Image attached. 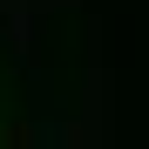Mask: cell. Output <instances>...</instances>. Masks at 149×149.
I'll return each instance as SVG.
<instances>
[{
	"mask_svg": "<svg viewBox=\"0 0 149 149\" xmlns=\"http://www.w3.org/2000/svg\"><path fill=\"white\" fill-rule=\"evenodd\" d=\"M95 109H102V102H88V115H81V122L47 129V142H54V149H95V142H102V122H95Z\"/></svg>",
	"mask_w": 149,
	"mask_h": 149,
	"instance_id": "obj_1",
	"label": "cell"
},
{
	"mask_svg": "<svg viewBox=\"0 0 149 149\" xmlns=\"http://www.w3.org/2000/svg\"><path fill=\"white\" fill-rule=\"evenodd\" d=\"M34 142H41V136L27 129V122H7V129H0V149H34Z\"/></svg>",
	"mask_w": 149,
	"mask_h": 149,
	"instance_id": "obj_2",
	"label": "cell"
}]
</instances>
